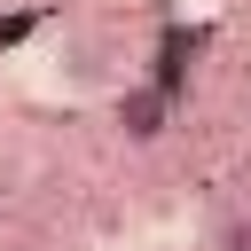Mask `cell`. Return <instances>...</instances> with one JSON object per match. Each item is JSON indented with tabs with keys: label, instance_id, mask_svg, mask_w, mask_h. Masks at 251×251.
<instances>
[{
	"label": "cell",
	"instance_id": "6da1fadb",
	"mask_svg": "<svg viewBox=\"0 0 251 251\" xmlns=\"http://www.w3.org/2000/svg\"><path fill=\"white\" fill-rule=\"evenodd\" d=\"M173 86L165 78H133V86H118V102H110V118H118V133L133 141V149H149V141H165V126H173Z\"/></svg>",
	"mask_w": 251,
	"mask_h": 251
},
{
	"label": "cell",
	"instance_id": "7a4b0ae2",
	"mask_svg": "<svg viewBox=\"0 0 251 251\" xmlns=\"http://www.w3.org/2000/svg\"><path fill=\"white\" fill-rule=\"evenodd\" d=\"M212 251H251V212H227L220 220V243Z\"/></svg>",
	"mask_w": 251,
	"mask_h": 251
}]
</instances>
